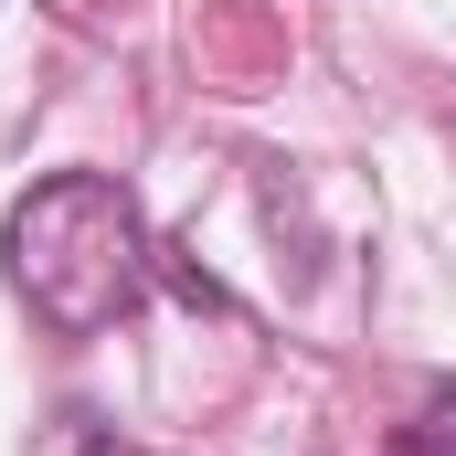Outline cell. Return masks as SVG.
<instances>
[{"mask_svg": "<svg viewBox=\"0 0 456 456\" xmlns=\"http://www.w3.org/2000/svg\"><path fill=\"white\" fill-rule=\"evenodd\" d=\"M382 456H456V382H436V393H425V414H414Z\"/></svg>", "mask_w": 456, "mask_h": 456, "instance_id": "7a4b0ae2", "label": "cell"}, {"mask_svg": "<svg viewBox=\"0 0 456 456\" xmlns=\"http://www.w3.org/2000/svg\"><path fill=\"white\" fill-rule=\"evenodd\" d=\"M11 287L32 297V319L43 330H64V340H86V330H107L138 308V287H149V233H138V202L117 191L107 170H53L21 213H11Z\"/></svg>", "mask_w": 456, "mask_h": 456, "instance_id": "6da1fadb", "label": "cell"}]
</instances>
